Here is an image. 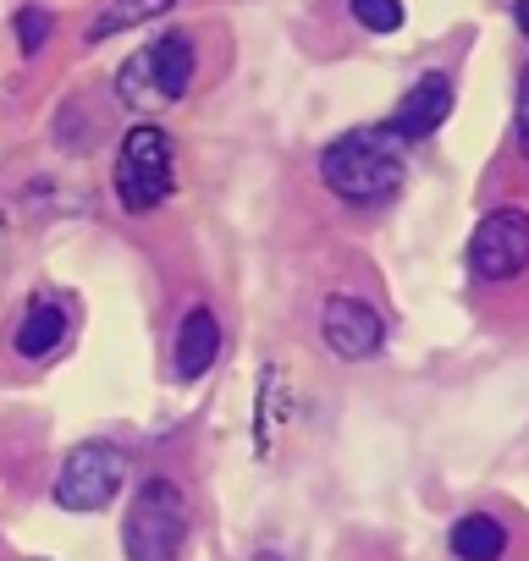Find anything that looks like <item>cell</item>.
<instances>
[{
	"mask_svg": "<svg viewBox=\"0 0 529 561\" xmlns=\"http://www.w3.org/2000/svg\"><path fill=\"white\" fill-rule=\"evenodd\" d=\"M12 28H18V45H23V56H40V50L50 45V34H56V18H50L45 7H23Z\"/></svg>",
	"mask_w": 529,
	"mask_h": 561,
	"instance_id": "14",
	"label": "cell"
},
{
	"mask_svg": "<svg viewBox=\"0 0 529 561\" xmlns=\"http://www.w3.org/2000/svg\"><path fill=\"white\" fill-rule=\"evenodd\" d=\"M61 342H67V309H61V298H34L29 314H23V325H18V353L23 358H45Z\"/></svg>",
	"mask_w": 529,
	"mask_h": 561,
	"instance_id": "11",
	"label": "cell"
},
{
	"mask_svg": "<svg viewBox=\"0 0 529 561\" xmlns=\"http://www.w3.org/2000/svg\"><path fill=\"white\" fill-rule=\"evenodd\" d=\"M193 67H199L193 61V39L188 34H166V39H155L149 50H138V56H127L116 67V94L133 111L177 105L188 94V83H193Z\"/></svg>",
	"mask_w": 529,
	"mask_h": 561,
	"instance_id": "3",
	"label": "cell"
},
{
	"mask_svg": "<svg viewBox=\"0 0 529 561\" xmlns=\"http://www.w3.org/2000/svg\"><path fill=\"white\" fill-rule=\"evenodd\" d=\"M171 7H177V0H111V7L89 23V45H100L111 34H127V28H144V23L166 18Z\"/></svg>",
	"mask_w": 529,
	"mask_h": 561,
	"instance_id": "12",
	"label": "cell"
},
{
	"mask_svg": "<svg viewBox=\"0 0 529 561\" xmlns=\"http://www.w3.org/2000/svg\"><path fill=\"white\" fill-rule=\"evenodd\" d=\"M320 336L337 358L348 364H364L386 347V320L370 298H353V293H331L326 309H320Z\"/></svg>",
	"mask_w": 529,
	"mask_h": 561,
	"instance_id": "7",
	"label": "cell"
},
{
	"mask_svg": "<svg viewBox=\"0 0 529 561\" xmlns=\"http://www.w3.org/2000/svg\"><path fill=\"white\" fill-rule=\"evenodd\" d=\"M177 187V165H171V138L160 127H133L116 149V198L133 215H149L171 198Z\"/></svg>",
	"mask_w": 529,
	"mask_h": 561,
	"instance_id": "4",
	"label": "cell"
},
{
	"mask_svg": "<svg viewBox=\"0 0 529 561\" xmlns=\"http://www.w3.org/2000/svg\"><path fill=\"white\" fill-rule=\"evenodd\" d=\"M469 275L485 287H507V280L529 275V209L502 204L480 215V226L469 231Z\"/></svg>",
	"mask_w": 529,
	"mask_h": 561,
	"instance_id": "5",
	"label": "cell"
},
{
	"mask_svg": "<svg viewBox=\"0 0 529 561\" xmlns=\"http://www.w3.org/2000/svg\"><path fill=\"white\" fill-rule=\"evenodd\" d=\"M513 144H518V154L529 160V67H524V78H518V111H513Z\"/></svg>",
	"mask_w": 529,
	"mask_h": 561,
	"instance_id": "15",
	"label": "cell"
},
{
	"mask_svg": "<svg viewBox=\"0 0 529 561\" xmlns=\"http://www.w3.org/2000/svg\"><path fill=\"white\" fill-rule=\"evenodd\" d=\"M259 561H282V556H259Z\"/></svg>",
	"mask_w": 529,
	"mask_h": 561,
	"instance_id": "17",
	"label": "cell"
},
{
	"mask_svg": "<svg viewBox=\"0 0 529 561\" xmlns=\"http://www.w3.org/2000/svg\"><path fill=\"white\" fill-rule=\"evenodd\" d=\"M513 23H518L524 39H529V0H513Z\"/></svg>",
	"mask_w": 529,
	"mask_h": 561,
	"instance_id": "16",
	"label": "cell"
},
{
	"mask_svg": "<svg viewBox=\"0 0 529 561\" xmlns=\"http://www.w3.org/2000/svg\"><path fill=\"white\" fill-rule=\"evenodd\" d=\"M221 358V325L210 309H188L182 325H177V342H171V375L177 380H199L210 364Z\"/></svg>",
	"mask_w": 529,
	"mask_h": 561,
	"instance_id": "9",
	"label": "cell"
},
{
	"mask_svg": "<svg viewBox=\"0 0 529 561\" xmlns=\"http://www.w3.org/2000/svg\"><path fill=\"white\" fill-rule=\"evenodd\" d=\"M447 116H452V78H447V72H425V78L403 94V105L392 111L386 127H392L403 144H419V138L441 133Z\"/></svg>",
	"mask_w": 529,
	"mask_h": 561,
	"instance_id": "8",
	"label": "cell"
},
{
	"mask_svg": "<svg viewBox=\"0 0 529 561\" xmlns=\"http://www.w3.org/2000/svg\"><path fill=\"white\" fill-rule=\"evenodd\" d=\"M348 12H353V23L359 28H370V34H397L403 28V0H348Z\"/></svg>",
	"mask_w": 529,
	"mask_h": 561,
	"instance_id": "13",
	"label": "cell"
},
{
	"mask_svg": "<svg viewBox=\"0 0 529 561\" xmlns=\"http://www.w3.org/2000/svg\"><path fill=\"white\" fill-rule=\"evenodd\" d=\"M122 484H127V451L111 446V440H83L78 451H67V462L56 473V506L105 512Z\"/></svg>",
	"mask_w": 529,
	"mask_h": 561,
	"instance_id": "6",
	"label": "cell"
},
{
	"mask_svg": "<svg viewBox=\"0 0 529 561\" xmlns=\"http://www.w3.org/2000/svg\"><path fill=\"white\" fill-rule=\"evenodd\" d=\"M447 550H452V561H507L513 528L496 512H463L447 534Z\"/></svg>",
	"mask_w": 529,
	"mask_h": 561,
	"instance_id": "10",
	"label": "cell"
},
{
	"mask_svg": "<svg viewBox=\"0 0 529 561\" xmlns=\"http://www.w3.org/2000/svg\"><path fill=\"white\" fill-rule=\"evenodd\" d=\"M182 539H188V495L171 479H144L122 523L127 561H177Z\"/></svg>",
	"mask_w": 529,
	"mask_h": 561,
	"instance_id": "2",
	"label": "cell"
},
{
	"mask_svg": "<svg viewBox=\"0 0 529 561\" xmlns=\"http://www.w3.org/2000/svg\"><path fill=\"white\" fill-rule=\"evenodd\" d=\"M320 182L342 204H386L403 193V138L392 127H353L326 144L320 154Z\"/></svg>",
	"mask_w": 529,
	"mask_h": 561,
	"instance_id": "1",
	"label": "cell"
}]
</instances>
